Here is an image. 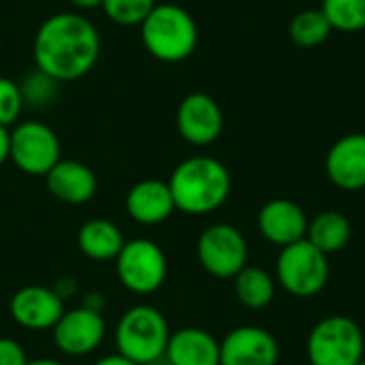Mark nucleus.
Instances as JSON below:
<instances>
[{
  "instance_id": "1",
  "label": "nucleus",
  "mask_w": 365,
  "mask_h": 365,
  "mask_svg": "<svg viewBox=\"0 0 365 365\" xmlns=\"http://www.w3.org/2000/svg\"><path fill=\"white\" fill-rule=\"evenodd\" d=\"M32 56L36 68L53 81H75L96 64L101 34L86 15L68 11L53 13L38 26Z\"/></svg>"
},
{
  "instance_id": "2",
  "label": "nucleus",
  "mask_w": 365,
  "mask_h": 365,
  "mask_svg": "<svg viewBox=\"0 0 365 365\" xmlns=\"http://www.w3.org/2000/svg\"><path fill=\"white\" fill-rule=\"evenodd\" d=\"M175 210L188 216H207L220 210L231 195V173L214 156L182 160L167 180Z\"/></svg>"
},
{
  "instance_id": "3",
  "label": "nucleus",
  "mask_w": 365,
  "mask_h": 365,
  "mask_svg": "<svg viewBox=\"0 0 365 365\" xmlns=\"http://www.w3.org/2000/svg\"><path fill=\"white\" fill-rule=\"evenodd\" d=\"M139 28L145 51L160 62H182L192 56L199 43L195 17L180 4H156Z\"/></svg>"
},
{
  "instance_id": "4",
  "label": "nucleus",
  "mask_w": 365,
  "mask_h": 365,
  "mask_svg": "<svg viewBox=\"0 0 365 365\" xmlns=\"http://www.w3.org/2000/svg\"><path fill=\"white\" fill-rule=\"evenodd\" d=\"M169 338L171 329L165 314L150 304H137L128 308L120 317L113 331L118 353L137 365L163 359Z\"/></svg>"
},
{
  "instance_id": "5",
  "label": "nucleus",
  "mask_w": 365,
  "mask_h": 365,
  "mask_svg": "<svg viewBox=\"0 0 365 365\" xmlns=\"http://www.w3.org/2000/svg\"><path fill=\"white\" fill-rule=\"evenodd\" d=\"M361 327L344 314L319 321L306 342L310 365H357L365 355Z\"/></svg>"
},
{
  "instance_id": "6",
  "label": "nucleus",
  "mask_w": 365,
  "mask_h": 365,
  "mask_svg": "<svg viewBox=\"0 0 365 365\" xmlns=\"http://www.w3.org/2000/svg\"><path fill=\"white\" fill-rule=\"evenodd\" d=\"M329 280V259L308 240L280 248L276 259V282L293 297L310 299Z\"/></svg>"
},
{
  "instance_id": "7",
  "label": "nucleus",
  "mask_w": 365,
  "mask_h": 365,
  "mask_svg": "<svg viewBox=\"0 0 365 365\" xmlns=\"http://www.w3.org/2000/svg\"><path fill=\"white\" fill-rule=\"evenodd\" d=\"M113 263L118 280L126 291L135 295L156 293L165 284L169 272L165 250L148 237H135L124 242Z\"/></svg>"
},
{
  "instance_id": "8",
  "label": "nucleus",
  "mask_w": 365,
  "mask_h": 365,
  "mask_svg": "<svg viewBox=\"0 0 365 365\" xmlns=\"http://www.w3.org/2000/svg\"><path fill=\"white\" fill-rule=\"evenodd\" d=\"M62 158V145L51 126L38 120H26L11 128L9 160L26 175L45 178Z\"/></svg>"
},
{
  "instance_id": "9",
  "label": "nucleus",
  "mask_w": 365,
  "mask_h": 365,
  "mask_svg": "<svg viewBox=\"0 0 365 365\" xmlns=\"http://www.w3.org/2000/svg\"><path fill=\"white\" fill-rule=\"evenodd\" d=\"M197 259L210 276L233 280L248 265V242L235 225L214 222L197 240Z\"/></svg>"
},
{
  "instance_id": "10",
  "label": "nucleus",
  "mask_w": 365,
  "mask_h": 365,
  "mask_svg": "<svg viewBox=\"0 0 365 365\" xmlns=\"http://www.w3.org/2000/svg\"><path fill=\"white\" fill-rule=\"evenodd\" d=\"M56 349L66 357L92 355L107 336V323L101 312L83 306L64 310L60 321L51 329Z\"/></svg>"
},
{
  "instance_id": "11",
  "label": "nucleus",
  "mask_w": 365,
  "mask_h": 365,
  "mask_svg": "<svg viewBox=\"0 0 365 365\" xmlns=\"http://www.w3.org/2000/svg\"><path fill=\"white\" fill-rule=\"evenodd\" d=\"M175 124L180 137L186 143L195 148H207L222 135L225 115L220 105L210 94L192 92L182 98L178 107Z\"/></svg>"
},
{
  "instance_id": "12",
  "label": "nucleus",
  "mask_w": 365,
  "mask_h": 365,
  "mask_svg": "<svg viewBox=\"0 0 365 365\" xmlns=\"http://www.w3.org/2000/svg\"><path fill=\"white\" fill-rule=\"evenodd\" d=\"M66 304L56 295L51 287L41 284H28L11 297L9 314L11 319L30 331H47L53 329V325L64 314Z\"/></svg>"
},
{
  "instance_id": "13",
  "label": "nucleus",
  "mask_w": 365,
  "mask_h": 365,
  "mask_svg": "<svg viewBox=\"0 0 365 365\" xmlns=\"http://www.w3.org/2000/svg\"><path fill=\"white\" fill-rule=\"evenodd\" d=\"M278 357L276 338L259 325L235 327L220 342V365H276Z\"/></svg>"
},
{
  "instance_id": "14",
  "label": "nucleus",
  "mask_w": 365,
  "mask_h": 365,
  "mask_svg": "<svg viewBox=\"0 0 365 365\" xmlns=\"http://www.w3.org/2000/svg\"><path fill=\"white\" fill-rule=\"evenodd\" d=\"M308 222L310 220L304 207L291 199H272L259 210L257 216L259 233L278 248L306 240Z\"/></svg>"
},
{
  "instance_id": "15",
  "label": "nucleus",
  "mask_w": 365,
  "mask_h": 365,
  "mask_svg": "<svg viewBox=\"0 0 365 365\" xmlns=\"http://www.w3.org/2000/svg\"><path fill=\"white\" fill-rule=\"evenodd\" d=\"M325 173L340 190L365 188V133L340 137L325 156Z\"/></svg>"
},
{
  "instance_id": "16",
  "label": "nucleus",
  "mask_w": 365,
  "mask_h": 365,
  "mask_svg": "<svg viewBox=\"0 0 365 365\" xmlns=\"http://www.w3.org/2000/svg\"><path fill=\"white\" fill-rule=\"evenodd\" d=\"M124 207L126 214L143 227L163 225L165 220L171 218L173 212H178L169 184L154 178L133 184L130 190L126 192Z\"/></svg>"
},
{
  "instance_id": "17",
  "label": "nucleus",
  "mask_w": 365,
  "mask_h": 365,
  "mask_svg": "<svg viewBox=\"0 0 365 365\" xmlns=\"http://www.w3.org/2000/svg\"><path fill=\"white\" fill-rule=\"evenodd\" d=\"M45 186L53 199L68 205H83L94 199L98 182L88 165L73 158H60L45 175Z\"/></svg>"
},
{
  "instance_id": "18",
  "label": "nucleus",
  "mask_w": 365,
  "mask_h": 365,
  "mask_svg": "<svg viewBox=\"0 0 365 365\" xmlns=\"http://www.w3.org/2000/svg\"><path fill=\"white\" fill-rule=\"evenodd\" d=\"M165 359L169 365H220V342L201 327L171 331Z\"/></svg>"
},
{
  "instance_id": "19",
  "label": "nucleus",
  "mask_w": 365,
  "mask_h": 365,
  "mask_svg": "<svg viewBox=\"0 0 365 365\" xmlns=\"http://www.w3.org/2000/svg\"><path fill=\"white\" fill-rule=\"evenodd\" d=\"M124 235L120 227L107 218H92L86 220L77 231V248L83 257L105 263L115 261L124 246Z\"/></svg>"
},
{
  "instance_id": "20",
  "label": "nucleus",
  "mask_w": 365,
  "mask_h": 365,
  "mask_svg": "<svg viewBox=\"0 0 365 365\" xmlns=\"http://www.w3.org/2000/svg\"><path fill=\"white\" fill-rule=\"evenodd\" d=\"M351 233H353L351 220L342 212L325 210L308 222L306 240L329 257L349 246Z\"/></svg>"
},
{
  "instance_id": "21",
  "label": "nucleus",
  "mask_w": 365,
  "mask_h": 365,
  "mask_svg": "<svg viewBox=\"0 0 365 365\" xmlns=\"http://www.w3.org/2000/svg\"><path fill=\"white\" fill-rule=\"evenodd\" d=\"M235 297L242 306L250 310H263L267 308L276 297V278L265 272L263 267L246 265L235 278H233Z\"/></svg>"
},
{
  "instance_id": "22",
  "label": "nucleus",
  "mask_w": 365,
  "mask_h": 365,
  "mask_svg": "<svg viewBox=\"0 0 365 365\" xmlns=\"http://www.w3.org/2000/svg\"><path fill=\"white\" fill-rule=\"evenodd\" d=\"M331 32H334V28L321 9L299 11L289 24L291 41L299 47H317V45L325 43Z\"/></svg>"
},
{
  "instance_id": "23",
  "label": "nucleus",
  "mask_w": 365,
  "mask_h": 365,
  "mask_svg": "<svg viewBox=\"0 0 365 365\" xmlns=\"http://www.w3.org/2000/svg\"><path fill=\"white\" fill-rule=\"evenodd\" d=\"M321 11L334 30L361 32L365 30V0H323Z\"/></svg>"
},
{
  "instance_id": "24",
  "label": "nucleus",
  "mask_w": 365,
  "mask_h": 365,
  "mask_svg": "<svg viewBox=\"0 0 365 365\" xmlns=\"http://www.w3.org/2000/svg\"><path fill=\"white\" fill-rule=\"evenodd\" d=\"M156 0H103L105 15L118 26H141Z\"/></svg>"
},
{
  "instance_id": "25",
  "label": "nucleus",
  "mask_w": 365,
  "mask_h": 365,
  "mask_svg": "<svg viewBox=\"0 0 365 365\" xmlns=\"http://www.w3.org/2000/svg\"><path fill=\"white\" fill-rule=\"evenodd\" d=\"M24 94L21 86L11 77H0V126H15L24 111Z\"/></svg>"
},
{
  "instance_id": "26",
  "label": "nucleus",
  "mask_w": 365,
  "mask_h": 365,
  "mask_svg": "<svg viewBox=\"0 0 365 365\" xmlns=\"http://www.w3.org/2000/svg\"><path fill=\"white\" fill-rule=\"evenodd\" d=\"M21 94H24V103H32L36 107L49 103L56 94V88H58V81H53L51 77H47L45 73H41L36 68V73L28 75L21 83Z\"/></svg>"
},
{
  "instance_id": "27",
  "label": "nucleus",
  "mask_w": 365,
  "mask_h": 365,
  "mask_svg": "<svg viewBox=\"0 0 365 365\" xmlns=\"http://www.w3.org/2000/svg\"><path fill=\"white\" fill-rule=\"evenodd\" d=\"M26 349L13 338H0V365H28Z\"/></svg>"
},
{
  "instance_id": "28",
  "label": "nucleus",
  "mask_w": 365,
  "mask_h": 365,
  "mask_svg": "<svg viewBox=\"0 0 365 365\" xmlns=\"http://www.w3.org/2000/svg\"><path fill=\"white\" fill-rule=\"evenodd\" d=\"M51 289L56 291V295H58L64 304H66L68 299H75V297L79 295V284H77L75 278H60Z\"/></svg>"
},
{
  "instance_id": "29",
  "label": "nucleus",
  "mask_w": 365,
  "mask_h": 365,
  "mask_svg": "<svg viewBox=\"0 0 365 365\" xmlns=\"http://www.w3.org/2000/svg\"><path fill=\"white\" fill-rule=\"evenodd\" d=\"M79 306H83V308H88V310H94V312H101V314H103V310H105V295L98 293V291H90V293H86V295L81 297V304H79Z\"/></svg>"
},
{
  "instance_id": "30",
  "label": "nucleus",
  "mask_w": 365,
  "mask_h": 365,
  "mask_svg": "<svg viewBox=\"0 0 365 365\" xmlns=\"http://www.w3.org/2000/svg\"><path fill=\"white\" fill-rule=\"evenodd\" d=\"M9 152H11V128L0 126V167L9 160Z\"/></svg>"
},
{
  "instance_id": "31",
  "label": "nucleus",
  "mask_w": 365,
  "mask_h": 365,
  "mask_svg": "<svg viewBox=\"0 0 365 365\" xmlns=\"http://www.w3.org/2000/svg\"><path fill=\"white\" fill-rule=\"evenodd\" d=\"M92 365H137L135 361H130V359H126L124 355H120V353H113V355H105V357H101L98 361H94Z\"/></svg>"
},
{
  "instance_id": "32",
  "label": "nucleus",
  "mask_w": 365,
  "mask_h": 365,
  "mask_svg": "<svg viewBox=\"0 0 365 365\" xmlns=\"http://www.w3.org/2000/svg\"><path fill=\"white\" fill-rule=\"evenodd\" d=\"M68 2H71L73 6H77V9H83V11L103 6V0H68Z\"/></svg>"
},
{
  "instance_id": "33",
  "label": "nucleus",
  "mask_w": 365,
  "mask_h": 365,
  "mask_svg": "<svg viewBox=\"0 0 365 365\" xmlns=\"http://www.w3.org/2000/svg\"><path fill=\"white\" fill-rule=\"evenodd\" d=\"M28 365H64L58 359H49V357H38V359H30Z\"/></svg>"
},
{
  "instance_id": "34",
  "label": "nucleus",
  "mask_w": 365,
  "mask_h": 365,
  "mask_svg": "<svg viewBox=\"0 0 365 365\" xmlns=\"http://www.w3.org/2000/svg\"><path fill=\"white\" fill-rule=\"evenodd\" d=\"M145 365H169V364H167V359L163 357V359H156V361H152V364H145Z\"/></svg>"
},
{
  "instance_id": "35",
  "label": "nucleus",
  "mask_w": 365,
  "mask_h": 365,
  "mask_svg": "<svg viewBox=\"0 0 365 365\" xmlns=\"http://www.w3.org/2000/svg\"><path fill=\"white\" fill-rule=\"evenodd\" d=\"M357 365H365V357H364V359H361V361H359V364H357Z\"/></svg>"
}]
</instances>
